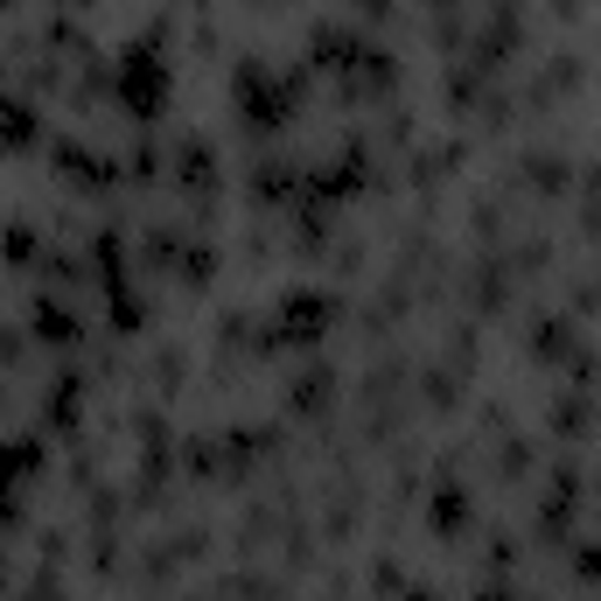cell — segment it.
I'll list each match as a JSON object with an SVG mask.
<instances>
[{
    "instance_id": "obj_6",
    "label": "cell",
    "mask_w": 601,
    "mask_h": 601,
    "mask_svg": "<svg viewBox=\"0 0 601 601\" xmlns=\"http://www.w3.org/2000/svg\"><path fill=\"white\" fill-rule=\"evenodd\" d=\"M336 399V378H329V364H308V371H300V378L287 385V406L294 412H308V420H315V412H322Z\"/></svg>"
},
{
    "instance_id": "obj_7",
    "label": "cell",
    "mask_w": 601,
    "mask_h": 601,
    "mask_svg": "<svg viewBox=\"0 0 601 601\" xmlns=\"http://www.w3.org/2000/svg\"><path fill=\"white\" fill-rule=\"evenodd\" d=\"M518 175L532 182L538 196H559V190L574 182V161H559V155H546V147H538V155H524V161H518Z\"/></svg>"
},
{
    "instance_id": "obj_25",
    "label": "cell",
    "mask_w": 601,
    "mask_h": 601,
    "mask_svg": "<svg viewBox=\"0 0 601 601\" xmlns=\"http://www.w3.org/2000/svg\"><path fill=\"white\" fill-rule=\"evenodd\" d=\"M601 308V280H574V315H588Z\"/></svg>"
},
{
    "instance_id": "obj_14",
    "label": "cell",
    "mask_w": 601,
    "mask_h": 601,
    "mask_svg": "<svg viewBox=\"0 0 601 601\" xmlns=\"http://www.w3.org/2000/svg\"><path fill=\"white\" fill-rule=\"evenodd\" d=\"M0 259H8V267H35V259H43L35 224H8V231H0Z\"/></svg>"
},
{
    "instance_id": "obj_1",
    "label": "cell",
    "mask_w": 601,
    "mask_h": 601,
    "mask_svg": "<svg viewBox=\"0 0 601 601\" xmlns=\"http://www.w3.org/2000/svg\"><path fill=\"white\" fill-rule=\"evenodd\" d=\"M120 99L134 105L140 120H155V112L168 105V64H161L155 43H140V49L120 56Z\"/></svg>"
},
{
    "instance_id": "obj_27",
    "label": "cell",
    "mask_w": 601,
    "mask_h": 601,
    "mask_svg": "<svg viewBox=\"0 0 601 601\" xmlns=\"http://www.w3.org/2000/svg\"><path fill=\"white\" fill-rule=\"evenodd\" d=\"M29 601H56V594H49V588H35V594H29Z\"/></svg>"
},
{
    "instance_id": "obj_8",
    "label": "cell",
    "mask_w": 601,
    "mask_h": 601,
    "mask_svg": "<svg viewBox=\"0 0 601 601\" xmlns=\"http://www.w3.org/2000/svg\"><path fill=\"white\" fill-rule=\"evenodd\" d=\"M412 392H420L434 412H447L462 399V378H455V364H420V371H412Z\"/></svg>"
},
{
    "instance_id": "obj_4",
    "label": "cell",
    "mask_w": 601,
    "mask_h": 601,
    "mask_svg": "<svg viewBox=\"0 0 601 601\" xmlns=\"http://www.w3.org/2000/svg\"><path fill=\"white\" fill-rule=\"evenodd\" d=\"M462 294L476 300L483 315H497L503 300H511V259H497V252H476V259H468V273H462Z\"/></svg>"
},
{
    "instance_id": "obj_19",
    "label": "cell",
    "mask_w": 601,
    "mask_h": 601,
    "mask_svg": "<svg viewBox=\"0 0 601 601\" xmlns=\"http://www.w3.org/2000/svg\"><path fill=\"white\" fill-rule=\"evenodd\" d=\"M294 182H300V175H287V168H259V175H252V196H259V203H280Z\"/></svg>"
},
{
    "instance_id": "obj_15",
    "label": "cell",
    "mask_w": 601,
    "mask_h": 601,
    "mask_svg": "<svg viewBox=\"0 0 601 601\" xmlns=\"http://www.w3.org/2000/svg\"><path fill=\"white\" fill-rule=\"evenodd\" d=\"M35 329H43L49 343H78V315H70L56 294H43V308H35Z\"/></svg>"
},
{
    "instance_id": "obj_12",
    "label": "cell",
    "mask_w": 601,
    "mask_h": 601,
    "mask_svg": "<svg viewBox=\"0 0 601 601\" xmlns=\"http://www.w3.org/2000/svg\"><path fill=\"white\" fill-rule=\"evenodd\" d=\"M588 427H594V399H588V392L553 399V434H588Z\"/></svg>"
},
{
    "instance_id": "obj_20",
    "label": "cell",
    "mask_w": 601,
    "mask_h": 601,
    "mask_svg": "<svg viewBox=\"0 0 601 601\" xmlns=\"http://www.w3.org/2000/svg\"><path fill=\"white\" fill-rule=\"evenodd\" d=\"M211 267H217V252L203 246V238H190V252L175 259V273H182V280H211Z\"/></svg>"
},
{
    "instance_id": "obj_16",
    "label": "cell",
    "mask_w": 601,
    "mask_h": 601,
    "mask_svg": "<svg viewBox=\"0 0 601 601\" xmlns=\"http://www.w3.org/2000/svg\"><path fill=\"white\" fill-rule=\"evenodd\" d=\"M78 399H84V385H78V371H64L49 392V427H78Z\"/></svg>"
},
{
    "instance_id": "obj_9",
    "label": "cell",
    "mask_w": 601,
    "mask_h": 601,
    "mask_svg": "<svg viewBox=\"0 0 601 601\" xmlns=\"http://www.w3.org/2000/svg\"><path fill=\"white\" fill-rule=\"evenodd\" d=\"M175 175L190 182L196 196H211V190H217V161H211V147H203V140H182V147H175Z\"/></svg>"
},
{
    "instance_id": "obj_26",
    "label": "cell",
    "mask_w": 601,
    "mask_h": 601,
    "mask_svg": "<svg viewBox=\"0 0 601 601\" xmlns=\"http://www.w3.org/2000/svg\"><path fill=\"white\" fill-rule=\"evenodd\" d=\"M155 378H161V385L182 378V350H155Z\"/></svg>"
},
{
    "instance_id": "obj_18",
    "label": "cell",
    "mask_w": 601,
    "mask_h": 601,
    "mask_svg": "<svg viewBox=\"0 0 601 601\" xmlns=\"http://www.w3.org/2000/svg\"><path fill=\"white\" fill-rule=\"evenodd\" d=\"M546 259H553V252H546V238H538V231H532V238H511V273H538Z\"/></svg>"
},
{
    "instance_id": "obj_2",
    "label": "cell",
    "mask_w": 601,
    "mask_h": 601,
    "mask_svg": "<svg viewBox=\"0 0 601 601\" xmlns=\"http://www.w3.org/2000/svg\"><path fill=\"white\" fill-rule=\"evenodd\" d=\"M329 322H336V300H329V294H315V287L280 300V343H322Z\"/></svg>"
},
{
    "instance_id": "obj_21",
    "label": "cell",
    "mask_w": 601,
    "mask_h": 601,
    "mask_svg": "<svg viewBox=\"0 0 601 601\" xmlns=\"http://www.w3.org/2000/svg\"><path fill=\"white\" fill-rule=\"evenodd\" d=\"M497 231H503V203L483 196V203H476V238H483V246H497Z\"/></svg>"
},
{
    "instance_id": "obj_5",
    "label": "cell",
    "mask_w": 601,
    "mask_h": 601,
    "mask_svg": "<svg viewBox=\"0 0 601 601\" xmlns=\"http://www.w3.org/2000/svg\"><path fill=\"white\" fill-rule=\"evenodd\" d=\"M35 455H43L35 441H8V447H0V524H14V483L35 468Z\"/></svg>"
},
{
    "instance_id": "obj_28",
    "label": "cell",
    "mask_w": 601,
    "mask_h": 601,
    "mask_svg": "<svg viewBox=\"0 0 601 601\" xmlns=\"http://www.w3.org/2000/svg\"><path fill=\"white\" fill-rule=\"evenodd\" d=\"M434 8H441V14H455V0H434Z\"/></svg>"
},
{
    "instance_id": "obj_24",
    "label": "cell",
    "mask_w": 601,
    "mask_h": 601,
    "mask_svg": "<svg viewBox=\"0 0 601 601\" xmlns=\"http://www.w3.org/2000/svg\"><path fill=\"white\" fill-rule=\"evenodd\" d=\"M182 462H190V476H211V462H217V441H190V447H182Z\"/></svg>"
},
{
    "instance_id": "obj_13",
    "label": "cell",
    "mask_w": 601,
    "mask_h": 601,
    "mask_svg": "<svg viewBox=\"0 0 601 601\" xmlns=\"http://www.w3.org/2000/svg\"><path fill=\"white\" fill-rule=\"evenodd\" d=\"M35 140V105L0 99V147H29Z\"/></svg>"
},
{
    "instance_id": "obj_23",
    "label": "cell",
    "mask_w": 601,
    "mask_h": 601,
    "mask_svg": "<svg viewBox=\"0 0 601 601\" xmlns=\"http://www.w3.org/2000/svg\"><path fill=\"white\" fill-rule=\"evenodd\" d=\"M574 574H580V580H594V588H601V546H594V538H588V546H574Z\"/></svg>"
},
{
    "instance_id": "obj_17",
    "label": "cell",
    "mask_w": 601,
    "mask_h": 601,
    "mask_svg": "<svg viewBox=\"0 0 601 601\" xmlns=\"http://www.w3.org/2000/svg\"><path fill=\"white\" fill-rule=\"evenodd\" d=\"M532 468H538V447H532V441H503V468H497L503 483H524Z\"/></svg>"
},
{
    "instance_id": "obj_3",
    "label": "cell",
    "mask_w": 601,
    "mask_h": 601,
    "mask_svg": "<svg viewBox=\"0 0 601 601\" xmlns=\"http://www.w3.org/2000/svg\"><path fill=\"white\" fill-rule=\"evenodd\" d=\"M231 99H238V112H252L259 126H280L287 120V99H294V84H280L273 91V78L259 64H238V84H231Z\"/></svg>"
},
{
    "instance_id": "obj_22",
    "label": "cell",
    "mask_w": 601,
    "mask_h": 601,
    "mask_svg": "<svg viewBox=\"0 0 601 601\" xmlns=\"http://www.w3.org/2000/svg\"><path fill=\"white\" fill-rule=\"evenodd\" d=\"M231 601H280V594H273L267 574H238V580H231Z\"/></svg>"
},
{
    "instance_id": "obj_11",
    "label": "cell",
    "mask_w": 601,
    "mask_h": 601,
    "mask_svg": "<svg viewBox=\"0 0 601 601\" xmlns=\"http://www.w3.org/2000/svg\"><path fill=\"white\" fill-rule=\"evenodd\" d=\"M532 350L546 356V364H567V356L580 350V336L559 322V315H538V322H532Z\"/></svg>"
},
{
    "instance_id": "obj_10",
    "label": "cell",
    "mask_w": 601,
    "mask_h": 601,
    "mask_svg": "<svg viewBox=\"0 0 601 601\" xmlns=\"http://www.w3.org/2000/svg\"><path fill=\"white\" fill-rule=\"evenodd\" d=\"M468 518H476V511H468V490H462V483H441V490H434V532L441 538H462Z\"/></svg>"
}]
</instances>
